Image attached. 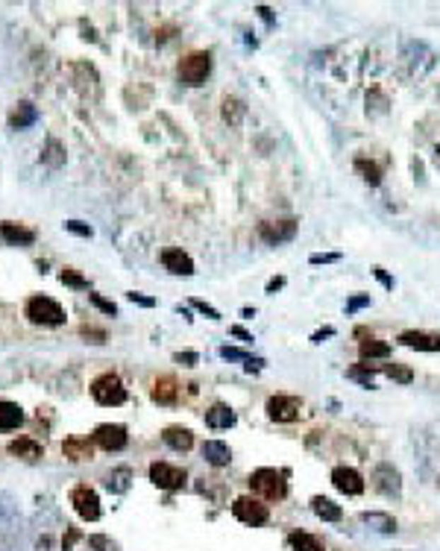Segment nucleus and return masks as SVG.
<instances>
[{"mask_svg": "<svg viewBox=\"0 0 440 551\" xmlns=\"http://www.w3.org/2000/svg\"><path fill=\"white\" fill-rule=\"evenodd\" d=\"M285 478H288V472L262 466V469H255L250 475V487H253V493H258L267 502H282L288 496V481Z\"/></svg>", "mask_w": 440, "mask_h": 551, "instance_id": "obj_1", "label": "nucleus"}, {"mask_svg": "<svg viewBox=\"0 0 440 551\" xmlns=\"http://www.w3.org/2000/svg\"><path fill=\"white\" fill-rule=\"evenodd\" d=\"M91 396H94L97 405H103V408H117V405L127 402V387H124L117 372H103V376H97L91 381Z\"/></svg>", "mask_w": 440, "mask_h": 551, "instance_id": "obj_2", "label": "nucleus"}, {"mask_svg": "<svg viewBox=\"0 0 440 551\" xmlns=\"http://www.w3.org/2000/svg\"><path fill=\"white\" fill-rule=\"evenodd\" d=\"M24 314H27V320L35 323V326H62L65 323V308L50 297H42V293L27 300Z\"/></svg>", "mask_w": 440, "mask_h": 551, "instance_id": "obj_3", "label": "nucleus"}, {"mask_svg": "<svg viewBox=\"0 0 440 551\" xmlns=\"http://www.w3.org/2000/svg\"><path fill=\"white\" fill-rule=\"evenodd\" d=\"M176 73H179V83H185V85H191V88L203 85L206 76L212 73V53H206V50L188 53L183 62H179Z\"/></svg>", "mask_w": 440, "mask_h": 551, "instance_id": "obj_4", "label": "nucleus"}, {"mask_svg": "<svg viewBox=\"0 0 440 551\" xmlns=\"http://www.w3.org/2000/svg\"><path fill=\"white\" fill-rule=\"evenodd\" d=\"M71 504L76 510V516L79 519H86V522H97L100 516H103V507H100V496L94 493L91 487L86 484H79L71 490Z\"/></svg>", "mask_w": 440, "mask_h": 551, "instance_id": "obj_5", "label": "nucleus"}, {"mask_svg": "<svg viewBox=\"0 0 440 551\" xmlns=\"http://www.w3.org/2000/svg\"><path fill=\"white\" fill-rule=\"evenodd\" d=\"M150 481L158 490H168V493H173V490H183L185 487L188 472L179 469V466H170L165 461H156V463H150Z\"/></svg>", "mask_w": 440, "mask_h": 551, "instance_id": "obj_6", "label": "nucleus"}, {"mask_svg": "<svg viewBox=\"0 0 440 551\" xmlns=\"http://www.w3.org/2000/svg\"><path fill=\"white\" fill-rule=\"evenodd\" d=\"M232 514H235V519H238V522L253 525V528L265 525V522L270 519L267 504H262V502L253 499V496H241V499H235V502H232Z\"/></svg>", "mask_w": 440, "mask_h": 551, "instance_id": "obj_7", "label": "nucleus"}, {"mask_svg": "<svg viewBox=\"0 0 440 551\" xmlns=\"http://www.w3.org/2000/svg\"><path fill=\"white\" fill-rule=\"evenodd\" d=\"M91 440H94V446L106 449V451H121L129 443V434H127V425H121V422H103L94 428Z\"/></svg>", "mask_w": 440, "mask_h": 551, "instance_id": "obj_8", "label": "nucleus"}, {"mask_svg": "<svg viewBox=\"0 0 440 551\" xmlns=\"http://www.w3.org/2000/svg\"><path fill=\"white\" fill-rule=\"evenodd\" d=\"M373 487L388 499H399V493H403V475L393 469V463H378L373 469Z\"/></svg>", "mask_w": 440, "mask_h": 551, "instance_id": "obj_9", "label": "nucleus"}, {"mask_svg": "<svg viewBox=\"0 0 440 551\" xmlns=\"http://www.w3.org/2000/svg\"><path fill=\"white\" fill-rule=\"evenodd\" d=\"M296 235V220H276V223H258V238H262L267 247H282L288 241H294Z\"/></svg>", "mask_w": 440, "mask_h": 551, "instance_id": "obj_10", "label": "nucleus"}, {"mask_svg": "<svg viewBox=\"0 0 440 551\" xmlns=\"http://www.w3.org/2000/svg\"><path fill=\"white\" fill-rule=\"evenodd\" d=\"M303 413V402L296 396H270L267 399V417L273 422H294Z\"/></svg>", "mask_w": 440, "mask_h": 551, "instance_id": "obj_11", "label": "nucleus"}, {"mask_svg": "<svg viewBox=\"0 0 440 551\" xmlns=\"http://www.w3.org/2000/svg\"><path fill=\"white\" fill-rule=\"evenodd\" d=\"M332 484H335L337 493H344V496H361L364 493L361 472L352 469V466H335L332 469Z\"/></svg>", "mask_w": 440, "mask_h": 551, "instance_id": "obj_12", "label": "nucleus"}, {"mask_svg": "<svg viewBox=\"0 0 440 551\" xmlns=\"http://www.w3.org/2000/svg\"><path fill=\"white\" fill-rule=\"evenodd\" d=\"M403 346H408V349H419V352H440V334H432V331H417V328H411V331H403L396 338Z\"/></svg>", "mask_w": 440, "mask_h": 551, "instance_id": "obj_13", "label": "nucleus"}, {"mask_svg": "<svg viewBox=\"0 0 440 551\" xmlns=\"http://www.w3.org/2000/svg\"><path fill=\"white\" fill-rule=\"evenodd\" d=\"M162 264H165V270L173 273V276H194V261H191V255L183 252L179 247H168V249L162 252Z\"/></svg>", "mask_w": 440, "mask_h": 551, "instance_id": "obj_14", "label": "nucleus"}, {"mask_svg": "<svg viewBox=\"0 0 440 551\" xmlns=\"http://www.w3.org/2000/svg\"><path fill=\"white\" fill-rule=\"evenodd\" d=\"M0 238H4L6 244L12 247H33L35 244V232L21 226V223H0Z\"/></svg>", "mask_w": 440, "mask_h": 551, "instance_id": "obj_15", "label": "nucleus"}, {"mask_svg": "<svg viewBox=\"0 0 440 551\" xmlns=\"http://www.w3.org/2000/svg\"><path fill=\"white\" fill-rule=\"evenodd\" d=\"M235 422H238L235 410H232L229 405H224V402H217V405H212V408L206 410V425H209V428H214V431L232 428Z\"/></svg>", "mask_w": 440, "mask_h": 551, "instance_id": "obj_16", "label": "nucleus"}, {"mask_svg": "<svg viewBox=\"0 0 440 551\" xmlns=\"http://www.w3.org/2000/svg\"><path fill=\"white\" fill-rule=\"evenodd\" d=\"M38 121V109L30 103V100H21V103H15L9 109V126L12 129H27Z\"/></svg>", "mask_w": 440, "mask_h": 551, "instance_id": "obj_17", "label": "nucleus"}, {"mask_svg": "<svg viewBox=\"0 0 440 551\" xmlns=\"http://www.w3.org/2000/svg\"><path fill=\"white\" fill-rule=\"evenodd\" d=\"M62 451H65V458L74 461V463L91 461L94 458V440H88V437H68L65 446H62Z\"/></svg>", "mask_w": 440, "mask_h": 551, "instance_id": "obj_18", "label": "nucleus"}, {"mask_svg": "<svg viewBox=\"0 0 440 551\" xmlns=\"http://www.w3.org/2000/svg\"><path fill=\"white\" fill-rule=\"evenodd\" d=\"M203 458H206V463H212V466H229V461H232V449L224 443V440H206L203 443Z\"/></svg>", "mask_w": 440, "mask_h": 551, "instance_id": "obj_19", "label": "nucleus"}, {"mask_svg": "<svg viewBox=\"0 0 440 551\" xmlns=\"http://www.w3.org/2000/svg\"><path fill=\"white\" fill-rule=\"evenodd\" d=\"M150 396H153L156 405H176V396H179V384H176V379H170V376L156 379Z\"/></svg>", "mask_w": 440, "mask_h": 551, "instance_id": "obj_20", "label": "nucleus"}, {"mask_svg": "<svg viewBox=\"0 0 440 551\" xmlns=\"http://www.w3.org/2000/svg\"><path fill=\"white\" fill-rule=\"evenodd\" d=\"M162 440L176 449V451H188L194 446V434H191V428H183V425H168L162 431Z\"/></svg>", "mask_w": 440, "mask_h": 551, "instance_id": "obj_21", "label": "nucleus"}, {"mask_svg": "<svg viewBox=\"0 0 440 551\" xmlns=\"http://www.w3.org/2000/svg\"><path fill=\"white\" fill-rule=\"evenodd\" d=\"M9 455H15V458H21V461H38L45 455V449H42V443H35V440H30V437H18V440H12L9 443Z\"/></svg>", "mask_w": 440, "mask_h": 551, "instance_id": "obj_22", "label": "nucleus"}, {"mask_svg": "<svg viewBox=\"0 0 440 551\" xmlns=\"http://www.w3.org/2000/svg\"><path fill=\"white\" fill-rule=\"evenodd\" d=\"M311 510H314V516L323 519V522H341L344 519V510L337 507L332 499H323V496H314L311 499Z\"/></svg>", "mask_w": 440, "mask_h": 551, "instance_id": "obj_23", "label": "nucleus"}, {"mask_svg": "<svg viewBox=\"0 0 440 551\" xmlns=\"http://www.w3.org/2000/svg\"><path fill=\"white\" fill-rule=\"evenodd\" d=\"M21 422H24V410H21V405L0 399V431H15Z\"/></svg>", "mask_w": 440, "mask_h": 551, "instance_id": "obj_24", "label": "nucleus"}, {"mask_svg": "<svg viewBox=\"0 0 440 551\" xmlns=\"http://www.w3.org/2000/svg\"><path fill=\"white\" fill-rule=\"evenodd\" d=\"M42 165H47L50 170H59L65 165V147L59 138H47V144L42 150Z\"/></svg>", "mask_w": 440, "mask_h": 551, "instance_id": "obj_25", "label": "nucleus"}, {"mask_svg": "<svg viewBox=\"0 0 440 551\" xmlns=\"http://www.w3.org/2000/svg\"><path fill=\"white\" fill-rule=\"evenodd\" d=\"M288 545L294 551H326L323 543H320L314 534H306V531H294V534L288 537Z\"/></svg>", "mask_w": 440, "mask_h": 551, "instance_id": "obj_26", "label": "nucleus"}, {"mask_svg": "<svg viewBox=\"0 0 440 551\" xmlns=\"http://www.w3.org/2000/svg\"><path fill=\"white\" fill-rule=\"evenodd\" d=\"M244 114H247V106L238 100V97H226V100H224V121L229 126H238L244 121Z\"/></svg>", "mask_w": 440, "mask_h": 551, "instance_id": "obj_27", "label": "nucleus"}, {"mask_svg": "<svg viewBox=\"0 0 440 551\" xmlns=\"http://www.w3.org/2000/svg\"><path fill=\"white\" fill-rule=\"evenodd\" d=\"M361 522H367L373 531H378V534H393L396 531V519L388 516V514H361Z\"/></svg>", "mask_w": 440, "mask_h": 551, "instance_id": "obj_28", "label": "nucleus"}, {"mask_svg": "<svg viewBox=\"0 0 440 551\" xmlns=\"http://www.w3.org/2000/svg\"><path fill=\"white\" fill-rule=\"evenodd\" d=\"M129 481H132V472H129L127 466H121V469L109 472L106 487H109V493H127V490H129Z\"/></svg>", "mask_w": 440, "mask_h": 551, "instance_id": "obj_29", "label": "nucleus"}, {"mask_svg": "<svg viewBox=\"0 0 440 551\" xmlns=\"http://www.w3.org/2000/svg\"><path fill=\"white\" fill-rule=\"evenodd\" d=\"M361 358L367 361V358H388L390 355V343H385V340H376V338H370V340H361Z\"/></svg>", "mask_w": 440, "mask_h": 551, "instance_id": "obj_30", "label": "nucleus"}, {"mask_svg": "<svg viewBox=\"0 0 440 551\" xmlns=\"http://www.w3.org/2000/svg\"><path fill=\"white\" fill-rule=\"evenodd\" d=\"M382 372H385L388 379L399 381V384H411L414 381V369L411 367H403V364H385Z\"/></svg>", "mask_w": 440, "mask_h": 551, "instance_id": "obj_31", "label": "nucleus"}, {"mask_svg": "<svg viewBox=\"0 0 440 551\" xmlns=\"http://www.w3.org/2000/svg\"><path fill=\"white\" fill-rule=\"evenodd\" d=\"M59 279H62V285H68V288H76V290H88V279L79 270H74V267H65L62 273H59Z\"/></svg>", "mask_w": 440, "mask_h": 551, "instance_id": "obj_32", "label": "nucleus"}, {"mask_svg": "<svg viewBox=\"0 0 440 551\" xmlns=\"http://www.w3.org/2000/svg\"><path fill=\"white\" fill-rule=\"evenodd\" d=\"M355 170L361 173V179L370 182V185H378V182H382V170H378L373 162H367V159H358V162H355Z\"/></svg>", "mask_w": 440, "mask_h": 551, "instance_id": "obj_33", "label": "nucleus"}, {"mask_svg": "<svg viewBox=\"0 0 440 551\" xmlns=\"http://www.w3.org/2000/svg\"><path fill=\"white\" fill-rule=\"evenodd\" d=\"M347 376L355 379L361 387H376V384H373V367H370V364H358V367L347 369Z\"/></svg>", "mask_w": 440, "mask_h": 551, "instance_id": "obj_34", "label": "nucleus"}, {"mask_svg": "<svg viewBox=\"0 0 440 551\" xmlns=\"http://www.w3.org/2000/svg\"><path fill=\"white\" fill-rule=\"evenodd\" d=\"M88 545L94 551H121V545H117L112 537H106V534H91L88 537Z\"/></svg>", "mask_w": 440, "mask_h": 551, "instance_id": "obj_35", "label": "nucleus"}, {"mask_svg": "<svg viewBox=\"0 0 440 551\" xmlns=\"http://www.w3.org/2000/svg\"><path fill=\"white\" fill-rule=\"evenodd\" d=\"M217 355L224 358V361H244V364L253 358L247 349H238V346H220V349H217Z\"/></svg>", "mask_w": 440, "mask_h": 551, "instance_id": "obj_36", "label": "nucleus"}, {"mask_svg": "<svg viewBox=\"0 0 440 551\" xmlns=\"http://www.w3.org/2000/svg\"><path fill=\"white\" fill-rule=\"evenodd\" d=\"M88 300H91V305H97L103 314H109V317H117V305L112 302V300H106V297H100V293H88Z\"/></svg>", "mask_w": 440, "mask_h": 551, "instance_id": "obj_37", "label": "nucleus"}, {"mask_svg": "<svg viewBox=\"0 0 440 551\" xmlns=\"http://www.w3.org/2000/svg\"><path fill=\"white\" fill-rule=\"evenodd\" d=\"M65 229H68L71 235H76V238H91V235H94V229H91L88 223H83V220H68Z\"/></svg>", "mask_w": 440, "mask_h": 551, "instance_id": "obj_38", "label": "nucleus"}, {"mask_svg": "<svg viewBox=\"0 0 440 551\" xmlns=\"http://www.w3.org/2000/svg\"><path fill=\"white\" fill-rule=\"evenodd\" d=\"M79 334L88 340V343H106V331L103 328H94V326H83Z\"/></svg>", "mask_w": 440, "mask_h": 551, "instance_id": "obj_39", "label": "nucleus"}, {"mask_svg": "<svg viewBox=\"0 0 440 551\" xmlns=\"http://www.w3.org/2000/svg\"><path fill=\"white\" fill-rule=\"evenodd\" d=\"M191 305H194L199 314H203V317H209V320H220V311H217L214 305H209L206 300H197V297H194V300H191Z\"/></svg>", "mask_w": 440, "mask_h": 551, "instance_id": "obj_40", "label": "nucleus"}, {"mask_svg": "<svg viewBox=\"0 0 440 551\" xmlns=\"http://www.w3.org/2000/svg\"><path fill=\"white\" fill-rule=\"evenodd\" d=\"M373 300H370V293H355V297L347 302V314H355V311H361V308H367Z\"/></svg>", "mask_w": 440, "mask_h": 551, "instance_id": "obj_41", "label": "nucleus"}, {"mask_svg": "<svg viewBox=\"0 0 440 551\" xmlns=\"http://www.w3.org/2000/svg\"><path fill=\"white\" fill-rule=\"evenodd\" d=\"M344 255L341 252H314L311 259H308V264H335V261H341Z\"/></svg>", "mask_w": 440, "mask_h": 551, "instance_id": "obj_42", "label": "nucleus"}, {"mask_svg": "<svg viewBox=\"0 0 440 551\" xmlns=\"http://www.w3.org/2000/svg\"><path fill=\"white\" fill-rule=\"evenodd\" d=\"M173 361L183 364V367H197L199 364V355H197V352H173Z\"/></svg>", "mask_w": 440, "mask_h": 551, "instance_id": "obj_43", "label": "nucleus"}, {"mask_svg": "<svg viewBox=\"0 0 440 551\" xmlns=\"http://www.w3.org/2000/svg\"><path fill=\"white\" fill-rule=\"evenodd\" d=\"M127 300H129V302H135V305H141V308H153V305H156V300H153V297H147V293H138V290H129V293H127Z\"/></svg>", "mask_w": 440, "mask_h": 551, "instance_id": "obj_44", "label": "nucleus"}, {"mask_svg": "<svg viewBox=\"0 0 440 551\" xmlns=\"http://www.w3.org/2000/svg\"><path fill=\"white\" fill-rule=\"evenodd\" d=\"M326 338H335V328L329 326V328H320V331H314L311 334V343H323Z\"/></svg>", "mask_w": 440, "mask_h": 551, "instance_id": "obj_45", "label": "nucleus"}, {"mask_svg": "<svg viewBox=\"0 0 440 551\" xmlns=\"http://www.w3.org/2000/svg\"><path fill=\"white\" fill-rule=\"evenodd\" d=\"M229 334H232V338H238V340H244V343H250V340H253V334H250L247 328H241V326H232V328H229Z\"/></svg>", "mask_w": 440, "mask_h": 551, "instance_id": "obj_46", "label": "nucleus"}, {"mask_svg": "<svg viewBox=\"0 0 440 551\" xmlns=\"http://www.w3.org/2000/svg\"><path fill=\"white\" fill-rule=\"evenodd\" d=\"M373 273H376V279L382 282V285H385L388 290H393V279H390V276H388V273H385L382 267H373Z\"/></svg>", "mask_w": 440, "mask_h": 551, "instance_id": "obj_47", "label": "nucleus"}, {"mask_svg": "<svg viewBox=\"0 0 440 551\" xmlns=\"http://www.w3.org/2000/svg\"><path fill=\"white\" fill-rule=\"evenodd\" d=\"M282 288H285V276H276V279H270V282H267V288H265V290H267V293H276V290H282Z\"/></svg>", "mask_w": 440, "mask_h": 551, "instance_id": "obj_48", "label": "nucleus"}, {"mask_svg": "<svg viewBox=\"0 0 440 551\" xmlns=\"http://www.w3.org/2000/svg\"><path fill=\"white\" fill-rule=\"evenodd\" d=\"M265 367H267V361H265V358H250V361L244 364V369H247V372H253V369L258 372V369H265Z\"/></svg>", "mask_w": 440, "mask_h": 551, "instance_id": "obj_49", "label": "nucleus"}, {"mask_svg": "<svg viewBox=\"0 0 440 551\" xmlns=\"http://www.w3.org/2000/svg\"><path fill=\"white\" fill-rule=\"evenodd\" d=\"M76 540H79V531H76V528H68V540H65V543H62V545H65V551H71V548H74V543H76Z\"/></svg>", "mask_w": 440, "mask_h": 551, "instance_id": "obj_50", "label": "nucleus"}, {"mask_svg": "<svg viewBox=\"0 0 440 551\" xmlns=\"http://www.w3.org/2000/svg\"><path fill=\"white\" fill-rule=\"evenodd\" d=\"M258 15H262V18H265V21H267V24H270V27H273V24H276V18H273V12H270V9H267V6H258Z\"/></svg>", "mask_w": 440, "mask_h": 551, "instance_id": "obj_51", "label": "nucleus"}, {"mask_svg": "<svg viewBox=\"0 0 440 551\" xmlns=\"http://www.w3.org/2000/svg\"><path fill=\"white\" fill-rule=\"evenodd\" d=\"M241 314H244V317H247V320H253V317H255V308H244Z\"/></svg>", "mask_w": 440, "mask_h": 551, "instance_id": "obj_52", "label": "nucleus"}, {"mask_svg": "<svg viewBox=\"0 0 440 551\" xmlns=\"http://www.w3.org/2000/svg\"><path fill=\"white\" fill-rule=\"evenodd\" d=\"M437 159H440V147H437Z\"/></svg>", "mask_w": 440, "mask_h": 551, "instance_id": "obj_53", "label": "nucleus"}, {"mask_svg": "<svg viewBox=\"0 0 440 551\" xmlns=\"http://www.w3.org/2000/svg\"><path fill=\"white\" fill-rule=\"evenodd\" d=\"M437 484H440V478H437Z\"/></svg>", "mask_w": 440, "mask_h": 551, "instance_id": "obj_54", "label": "nucleus"}]
</instances>
